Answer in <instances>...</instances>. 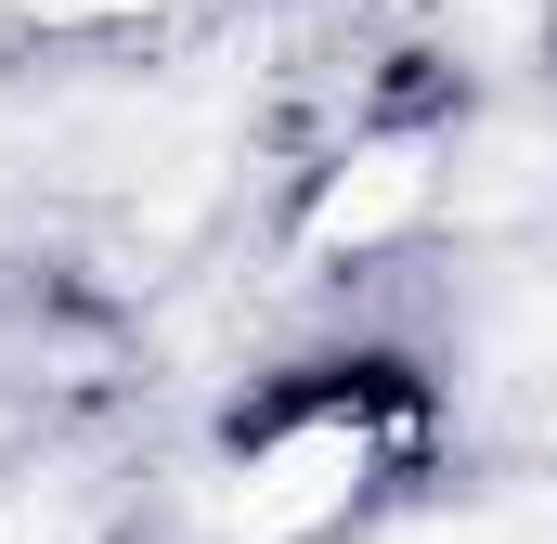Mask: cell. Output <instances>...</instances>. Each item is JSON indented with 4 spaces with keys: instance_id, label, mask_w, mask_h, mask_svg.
I'll return each mask as SVG.
<instances>
[{
    "instance_id": "4",
    "label": "cell",
    "mask_w": 557,
    "mask_h": 544,
    "mask_svg": "<svg viewBox=\"0 0 557 544\" xmlns=\"http://www.w3.org/2000/svg\"><path fill=\"white\" fill-rule=\"evenodd\" d=\"M545 26H557V13H545Z\"/></svg>"
},
{
    "instance_id": "1",
    "label": "cell",
    "mask_w": 557,
    "mask_h": 544,
    "mask_svg": "<svg viewBox=\"0 0 557 544\" xmlns=\"http://www.w3.org/2000/svg\"><path fill=\"white\" fill-rule=\"evenodd\" d=\"M376 467H389L376 376L298 390V403H273L234 441V467H221V532L234 544H311V532H337V519L376 493Z\"/></svg>"
},
{
    "instance_id": "3",
    "label": "cell",
    "mask_w": 557,
    "mask_h": 544,
    "mask_svg": "<svg viewBox=\"0 0 557 544\" xmlns=\"http://www.w3.org/2000/svg\"><path fill=\"white\" fill-rule=\"evenodd\" d=\"M26 26H143V13H182V0H13Z\"/></svg>"
},
{
    "instance_id": "2",
    "label": "cell",
    "mask_w": 557,
    "mask_h": 544,
    "mask_svg": "<svg viewBox=\"0 0 557 544\" xmlns=\"http://www.w3.org/2000/svg\"><path fill=\"white\" fill-rule=\"evenodd\" d=\"M428 208H441V169H428V143H350L324 182H311V208H298V247L311 260H376V247H403Z\"/></svg>"
}]
</instances>
